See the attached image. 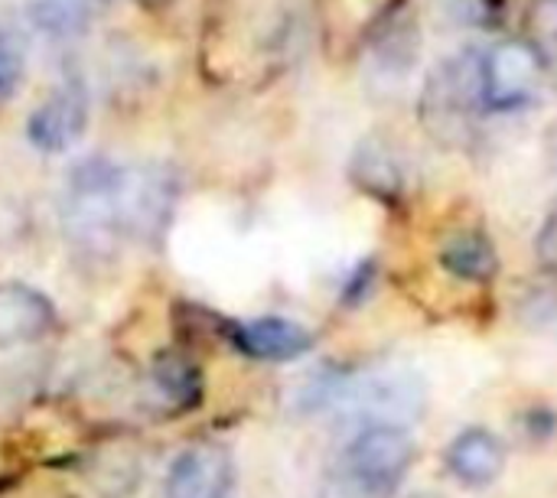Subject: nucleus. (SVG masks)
<instances>
[{"mask_svg":"<svg viewBox=\"0 0 557 498\" xmlns=\"http://www.w3.org/2000/svg\"><path fill=\"white\" fill-rule=\"evenodd\" d=\"M101 0H26L29 23L49 39L82 36L98 13Z\"/></svg>","mask_w":557,"mask_h":498,"instance_id":"ddd939ff","label":"nucleus"},{"mask_svg":"<svg viewBox=\"0 0 557 498\" xmlns=\"http://www.w3.org/2000/svg\"><path fill=\"white\" fill-rule=\"evenodd\" d=\"M447 470L470 489L493 486L506 470V447L493 431L470 427L447 447Z\"/></svg>","mask_w":557,"mask_h":498,"instance_id":"1a4fd4ad","label":"nucleus"},{"mask_svg":"<svg viewBox=\"0 0 557 498\" xmlns=\"http://www.w3.org/2000/svg\"><path fill=\"white\" fill-rule=\"evenodd\" d=\"M153 385H157V391L173 408H196L202 401V375L180 352H166V356L157 359V365H153Z\"/></svg>","mask_w":557,"mask_h":498,"instance_id":"dca6fc26","label":"nucleus"},{"mask_svg":"<svg viewBox=\"0 0 557 498\" xmlns=\"http://www.w3.org/2000/svg\"><path fill=\"white\" fill-rule=\"evenodd\" d=\"M235 466L225 447L196 444L183 450L166 476V498H228Z\"/></svg>","mask_w":557,"mask_h":498,"instance_id":"0eeeda50","label":"nucleus"},{"mask_svg":"<svg viewBox=\"0 0 557 498\" xmlns=\"http://www.w3.org/2000/svg\"><path fill=\"white\" fill-rule=\"evenodd\" d=\"M476 111H483L480 49H467L431 72L421 98V117L428 130H434L441 140H457L470 130Z\"/></svg>","mask_w":557,"mask_h":498,"instance_id":"7ed1b4c3","label":"nucleus"},{"mask_svg":"<svg viewBox=\"0 0 557 498\" xmlns=\"http://www.w3.org/2000/svg\"><path fill=\"white\" fill-rule=\"evenodd\" d=\"M23 69H26V55H23V42L0 29V101L10 98L23 78Z\"/></svg>","mask_w":557,"mask_h":498,"instance_id":"a211bd4d","label":"nucleus"},{"mask_svg":"<svg viewBox=\"0 0 557 498\" xmlns=\"http://www.w3.org/2000/svg\"><path fill=\"white\" fill-rule=\"evenodd\" d=\"M144 7H150V10H160V7H166L170 0H140Z\"/></svg>","mask_w":557,"mask_h":498,"instance_id":"aec40b11","label":"nucleus"},{"mask_svg":"<svg viewBox=\"0 0 557 498\" xmlns=\"http://www.w3.org/2000/svg\"><path fill=\"white\" fill-rule=\"evenodd\" d=\"M176 199V183L163 166H144L131 170V186H127V235L144 238L153 235Z\"/></svg>","mask_w":557,"mask_h":498,"instance_id":"9d476101","label":"nucleus"},{"mask_svg":"<svg viewBox=\"0 0 557 498\" xmlns=\"http://www.w3.org/2000/svg\"><path fill=\"white\" fill-rule=\"evenodd\" d=\"M539 254H542L545 267L557 274V202H555V209H552V215H548V222H545V228H542Z\"/></svg>","mask_w":557,"mask_h":498,"instance_id":"6ab92c4d","label":"nucleus"},{"mask_svg":"<svg viewBox=\"0 0 557 498\" xmlns=\"http://www.w3.org/2000/svg\"><path fill=\"white\" fill-rule=\"evenodd\" d=\"M131 166L111 157H85L69 170L62 189V228L69 241L88 254H108L127 235Z\"/></svg>","mask_w":557,"mask_h":498,"instance_id":"f257e3e1","label":"nucleus"},{"mask_svg":"<svg viewBox=\"0 0 557 498\" xmlns=\"http://www.w3.org/2000/svg\"><path fill=\"white\" fill-rule=\"evenodd\" d=\"M411 498H441V496H434V493H418V496H411Z\"/></svg>","mask_w":557,"mask_h":498,"instance_id":"412c9836","label":"nucleus"},{"mask_svg":"<svg viewBox=\"0 0 557 498\" xmlns=\"http://www.w3.org/2000/svg\"><path fill=\"white\" fill-rule=\"evenodd\" d=\"M55 323L52 303L16 281H0V346L39 339Z\"/></svg>","mask_w":557,"mask_h":498,"instance_id":"9b49d317","label":"nucleus"},{"mask_svg":"<svg viewBox=\"0 0 557 498\" xmlns=\"http://www.w3.org/2000/svg\"><path fill=\"white\" fill-rule=\"evenodd\" d=\"M411 7L437 29H483L503 13V0H411Z\"/></svg>","mask_w":557,"mask_h":498,"instance_id":"4468645a","label":"nucleus"},{"mask_svg":"<svg viewBox=\"0 0 557 498\" xmlns=\"http://www.w3.org/2000/svg\"><path fill=\"white\" fill-rule=\"evenodd\" d=\"M545 55L535 42L503 39L480 49V98L483 111H516L535 101L545 82Z\"/></svg>","mask_w":557,"mask_h":498,"instance_id":"39448f33","label":"nucleus"},{"mask_svg":"<svg viewBox=\"0 0 557 498\" xmlns=\"http://www.w3.org/2000/svg\"><path fill=\"white\" fill-rule=\"evenodd\" d=\"M441 264L447 267V274L473 284H486L499 271L496 248L483 232H454L441 248Z\"/></svg>","mask_w":557,"mask_h":498,"instance_id":"f8f14e48","label":"nucleus"},{"mask_svg":"<svg viewBox=\"0 0 557 498\" xmlns=\"http://www.w3.org/2000/svg\"><path fill=\"white\" fill-rule=\"evenodd\" d=\"M326 401L356 414L366 427H405L424 414V385L408 372H379L356 382H330L323 391Z\"/></svg>","mask_w":557,"mask_h":498,"instance_id":"f03ea898","label":"nucleus"},{"mask_svg":"<svg viewBox=\"0 0 557 498\" xmlns=\"http://www.w3.org/2000/svg\"><path fill=\"white\" fill-rule=\"evenodd\" d=\"M228 336L242 356L261 359V362H290V359H300L304 352H310V346H313V336L307 326H300L294 320H281V316L238 323V326H232Z\"/></svg>","mask_w":557,"mask_h":498,"instance_id":"6e6552de","label":"nucleus"},{"mask_svg":"<svg viewBox=\"0 0 557 498\" xmlns=\"http://www.w3.org/2000/svg\"><path fill=\"white\" fill-rule=\"evenodd\" d=\"M414 463V440L405 427H362L346 447L343 470L349 486L366 498L392 496Z\"/></svg>","mask_w":557,"mask_h":498,"instance_id":"20e7f679","label":"nucleus"},{"mask_svg":"<svg viewBox=\"0 0 557 498\" xmlns=\"http://www.w3.org/2000/svg\"><path fill=\"white\" fill-rule=\"evenodd\" d=\"M352 173L372 196H395L401 189V166L395 153L382 144H366L356 157Z\"/></svg>","mask_w":557,"mask_h":498,"instance_id":"f3484780","label":"nucleus"},{"mask_svg":"<svg viewBox=\"0 0 557 498\" xmlns=\"http://www.w3.org/2000/svg\"><path fill=\"white\" fill-rule=\"evenodd\" d=\"M88 127V91L82 78L55 85L29 114L26 137L39 153H62L82 140Z\"/></svg>","mask_w":557,"mask_h":498,"instance_id":"423d86ee","label":"nucleus"},{"mask_svg":"<svg viewBox=\"0 0 557 498\" xmlns=\"http://www.w3.org/2000/svg\"><path fill=\"white\" fill-rule=\"evenodd\" d=\"M418 46H421V36H418V26L411 16H398V23H388L379 39H375V72L379 75H408L414 59H418Z\"/></svg>","mask_w":557,"mask_h":498,"instance_id":"2eb2a0df","label":"nucleus"}]
</instances>
